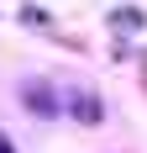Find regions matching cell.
<instances>
[{
    "label": "cell",
    "instance_id": "obj_1",
    "mask_svg": "<svg viewBox=\"0 0 147 153\" xmlns=\"http://www.w3.org/2000/svg\"><path fill=\"white\" fill-rule=\"evenodd\" d=\"M74 116H84V122H100V100H89V95H74Z\"/></svg>",
    "mask_w": 147,
    "mask_h": 153
},
{
    "label": "cell",
    "instance_id": "obj_2",
    "mask_svg": "<svg viewBox=\"0 0 147 153\" xmlns=\"http://www.w3.org/2000/svg\"><path fill=\"white\" fill-rule=\"evenodd\" d=\"M110 27H116V32H137V27H142V11H116Z\"/></svg>",
    "mask_w": 147,
    "mask_h": 153
},
{
    "label": "cell",
    "instance_id": "obj_3",
    "mask_svg": "<svg viewBox=\"0 0 147 153\" xmlns=\"http://www.w3.org/2000/svg\"><path fill=\"white\" fill-rule=\"evenodd\" d=\"M26 106H32V111H53L58 100H53V95H42V90H26Z\"/></svg>",
    "mask_w": 147,
    "mask_h": 153
},
{
    "label": "cell",
    "instance_id": "obj_4",
    "mask_svg": "<svg viewBox=\"0 0 147 153\" xmlns=\"http://www.w3.org/2000/svg\"><path fill=\"white\" fill-rule=\"evenodd\" d=\"M0 153H16V143H11V137H5V132H0Z\"/></svg>",
    "mask_w": 147,
    "mask_h": 153
}]
</instances>
